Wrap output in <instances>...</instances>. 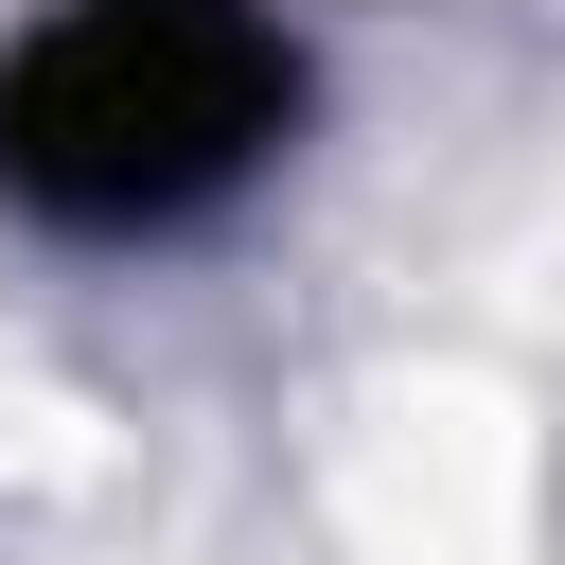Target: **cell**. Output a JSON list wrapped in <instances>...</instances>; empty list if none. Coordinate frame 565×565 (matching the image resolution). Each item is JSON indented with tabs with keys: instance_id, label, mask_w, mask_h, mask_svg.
<instances>
[{
	"instance_id": "1",
	"label": "cell",
	"mask_w": 565,
	"mask_h": 565,
	"mask_svg": "<svg viewBox=\"0 0 565 565\" xmlns=\"http://www.w3.org/2000/svg\"><path fill=\"white\" fill-rule=\"evenodd\" d=\"M300 71L247 0H53V35L0 71V194L53 230H177L282 141Z\"/></svg>"
}]
</instances>
